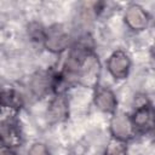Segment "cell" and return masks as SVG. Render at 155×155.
I'll list each match as a JSON object with an SVG mask.
<instances>
[{
    "instance_id": "9",
    "label": "cell",
    "mask_w": 155,
    "mask_h": 155,
    "mask_svg": "<svg viewBox=\"0 0 155 155\" xmlns=\"http://www.w3.org/2000/svg\"><path fill=\"white\" fill-rule=\"evenodd\" d=\"M48 116L52 121H62L68 116V101L63 94H57L50 103Z\"/></svg>"
},
{
    "instance_id": "11",
    "label": "cell",
    "mask_w": 155,
    "mask_h": 155,
    "mask_svg": "<svg viewBox=\"0 0 155 155\" xmlns=\"http://www.w3.org/2000/svg\"><path fill=\"white\" fill-rule=\"evenodd\" d=\"M52 81H53V76H50L44 71L38 73L31 81L34 92L39 96L46 93L50 88H52Z\"/></svg>"
},
{
    "instance_id": "15",
    "label": "cell",
    "mask_w": 155,
    "mask_h": 155,
    "mask_svg": "<svg viewBox=\"0 0 155 155\" xmlns=\"http://www.w3.org/2000/svg\"><path fill=\"white\" fill-rule=\"evenodd\" d=\"M0 155H16V154L10 148H6L5 147V148H1L0 149Z\"/></svg>"
},
{
    "instance_id": "4",
    "label": "cell",
    "mask_w": 155,
    "mask_h": 155,
    "mask_svg": "<svg viewBox=\"0 0 155 155\" xmlns=\"http://www.w3.org/2000/svg\"><path fill=\"white\" fill-rule=\"evenodd\" d=\"M107 67H108L109 73L113 75V78L121 80L128 75L131 61H130L128 56L126 54V52H124L121 50H116L109 57Z\"/></svg>"
},
{
    "instance_id": "2",
    "label": "cell",
    "mask_w": 155,
    "mask_h": 155,
    "mask_svg": "<svg viewBox=\"0 0 155 155\" xmlns=\"http://www.w3.org/2000/svg\"><path fill=\"white\" fill-rule=\"evenodd\" d=\"M45 47L54 53L62 52L68 48L70 44V33L62 24H54L45 29V35L42 40Z\"/></svg>"
},
{
    "instance_id": "6",
    "label": "cell",
    "mask_w": 155,
    "mask_h": 155,
    "mask_svg": "<svg viewBox=\"0 0 155 155\" xmlns=\"http://www.w3.org/2000/svg\"><path fill=\"white\" fill-rule=\"evenodd\" d=\"M131 120L136 130H142V131L151 130L154 125V113L150 103L140 107H136L134 113L131 116Z\"/></svg>"
},
{
    "instance_id": "14",
    "label": "cell",
    "mask_w": 155,
    "mask_h": 155,
    "mask_svg": "<svg viewBox=\"0 0 155 155\" xmlns=\"http://www.w3.org/2000/svg\"><path fill=\"white\" fill-rule=\"evenodd\" d=\"M28 155H48V149L41 143H35L29 149Z\"/></svg>"
},
{
    "instance_id": "1",
    "label": "cell",
    "mask_w": 155,
    "mask_h": 155,
    "mask_svg": "<svg viewBox=\"0 0 155 155\" xmlns=\"http://www.w3.org/2000/svg\"><path fill=\"white\" fill-rule=\"evenodd\" d=\"M99 74H101V64L98 57L94 54V52H92L81 61L74 75L71 76V80L74 79L76 82H79L85 87L94 88L98 84Z\"/></svg>"
},
{
    "instance_id": "8",
    "label": "cell",
    "mask_w": 155,
    "mask_h": 155,
    "mask_svg": "<svg viewBox=\"0 0 155 155\" xmlns=\"http://www.w3.org/2000/svg\"><path fill=\"white\" fill-rule=\"evenodd\" d=\"M94 104L103 113H114L116 110L117 101L111 90L102 87L97 90V93L94 96Z\"/></svg>"
},
{
    "instance_id": "3",
    "label": "cell",
    "mask_w": 155,
    "mask_h": 155,
    "mask_svg": "<svg viewBox=\"0 0 155 155\" xmlns=\"http://www.w3.org/2000/svg\"><path fill=\"white\" fill-rule=\"evenodd\" d=\"M110 132L114 138L121 139V140H127L134 136L136 128L132 124L131 116L124 114V113H117L113 116L110 121Z\"/></svg>"
},
{
    "instance_id": "10",
    "label": "cell",
    "mask_w": 155,
    "mask_h": 155,
    "mask_svg": "<svg viewBox=\"0 0 155 155\" xmlns=\"http://www.w3.org/2000/svg\"><path fill=\"white\" fill-rule=\"evenodd\" d=\"M22 107V98L15 91H4L0 93V109L18 110Z\"/></svg>"
},
{
    "instance_id": "5",
    "label": "cell",
    "mask_w": 155,
    "mask_h": 155,
    "mask_svg": "<svg viewBox=\"0 0 155 155\" xmlns=\"http://www.w3.org/2000/svg\"><path fill=\"white\" fill-rule=\"evenodd\" d=\"M125 22L132 30H144L148 27L149 17L145 10L139 5H131L125 12Z\"/></svg>"
},
{
    "instance_id": "12",
    "label": "cell",
    "mask_w": 155,
    "mask_h": 155,
    "mask_svg": "<svg viewBox=\"0 0 155 155\" xmlns=\"http://www.w3.org/2000/svg\"><path fill=\"white\" fill-rule=\"evenodd\" d=\"M127 154V145L125 140L111 138L108 142V145L105 148V155H126Z\"/></svg>"
},
{
    "instance_id": "7",
    "label": "cell",
    "mask_w": 155,
    "mask_h": 155,
    "mask_svg": "<svg viewBox=\"0 0 155 155\" xmlns=\"http://www.w3.org/2000/svg\"><path fill=\"white\" fill-rule=\"evenodd\" d=\"M0 142L6 148L21 144V132L18 127L8 120L0 121Z\"/></svg>"
},
{
    "instance_id": "13",
    "label": "cell",
    "mask_w": 155,
    "mask_h": 155,
    "mask_svg": "<svg viewBox=\"0 0 155 155\" xmlns=\"http://www.w3.org/2000/svg\"><path fill=\"white\" fill-rule=\"evenodd\" d=\"M29 34L34 40H44V35H45V28L41 27V24L38 23H31L29 25Z\"/></svg>"
}]
</instances>
